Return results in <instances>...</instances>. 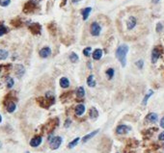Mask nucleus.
<instances>
[{"label":"nucleus","mask_w":164,"mask_h":153,"mask_svg":"<svg viewBox=\"0 0 164 153\" xmlns=\"http://www.w3.org/2000/svg\"><path fill=\"white\" fill-rule=\"evenodd\" d=\"M79 1H80V0H72V3H78Z\"/></svg>","instance_id":"nucleus-37"},{"label":"nucleus","mask_w":164,"mask_h":153,"mask_svg":"<svg viewBox=\"0 0 164 153\" xmlns=\"http://www.w3.org/2000/svg\"><path fill=\"white\" fill-rule=\"evenodd\" d=\"M34 9H35V3L33 1H30V2H28V3L25 4L24 12L25 13H30V12H32Z\"/></svg>","instance_id":"nucleus-15"},{"label":"nucleus","mask_w":164,"mask_h":153,"mask_svg":"<svg viewBox=\"0 0 164 153\" xmlns=\"http://www.w3.org/2000/svg\"><path fill=\"white\" fill-rule=\"evenodd\" d=\"M160 126L162 127V128H164V117L161 119V121H160Z\"/></svg>","instance_id":"nucleus-36"},{"label":"nucleus","mask_w":164,"mask_h":153,"mask_svg":"<svg viewBox=\"0 0 164 153\" xmlns=\"http://www.w3.org/2000/svg\"><path fill=\"white\" fill-rule=\"evenodd\" d=\"M162 29H163V25L160 23H157V25H156V32L157 33H159V32H161L162 31Z\"/></svg>","instance_id":"nucleus-33"},{"label":"nucleus","mask_w":164,"mask_h":153,"mask_svg":"<svg viewBox=\"0 0 164 153\" xmlns=\"http://www.w3.org/2000/svg\"><path fill=\"white\" fill-rule=\"evenodd\" d=\"M160 49L158 47H155L152 51V63L155 64L157 62V60L159 59L160 57Z\"/></svg>","instance_id":"nucleus-7"},{"label":"nucleus","mask_w":164,"mask_h":153,"mask_svg":"<svg viewBox=\"0 0 164 153\" xmlns=\"http://www.w3.org/2000/svg\"><path fill=\"white\" fill-rule=\"evenodd\" d=\"M0 147H1V142H0Z\"/></svg>","instance_id":"nucleus-41"},{"label":"nucleus","mask_w":164,"mask_h":153,"mask_svg":"<svg viewBox=\"0 0 164 153\" xmlns=\"http://www.w3.org/2000/svg\"><path fill=\"white\" fill-rule=\"evenodd\" d=\"M158 140H159V141H164V132L159 134V136H158Z\"/></svg>","instance_id":"nucleus-35"},{"label":"nucleus","mask_w":164,"mask_h":153,"mask_svg":"<svg viewBox=\"0 0 164 153\" xmlns=\"http://www.w3.org/2000/svg\"><path fill=\"white\" fill-rule=\"evenodd\" d=\"M79 140H80V138H75V139L72 142H70L69 145H68V147L70 149V148H74V146H76V144H78V142H79Z\"/></svg>","instance_id":"nucleus-25"},{"label":"nucleus","mask_w":164,"mask_h":153,"mask_svg":"<svg viewBox=\"0 0 164 153\" xmlns=\"http://www.w3.org/2000/svg\"><path fill=\"white\" fill-rule=\"evenodd\" d=\"M135 65H136V67L139 68V70H141V68H143V66H144V62L142 60H139V61H137V62L135 63Z\"/></svg>","instance_id":"nucleus-32"},{"label":"nucleus","mask_w":164,"mask_h":153,"mask_svg":"<svg viewBox=\"0 0 164 153\" xmlns=\"http://www.w3.org/2000/svg\"><path fill=\"white\" fill-rule=\"evenodd\" d=\"M11 0H0V6L2 7H7L10 4Z\"/></svg>","instance_id":"nucleus-31"},{"label":"nucleus","mask_w":164,"mask_h":153,"mask_svg":"<svg viewBox=\"0 0 164 153\" xmlns=\"http://www.w3.org/2000/svg\"><path fill=\"white\" fill-rule=\"evenodd\" d=\"M1 68H2V67H0V73H1Z\"/></svg>","instance_id":"nucleus-40"},{"label":"nucleus","mask_w":164,"mask_h":153,"mask_svg":"<svg viewBox=\"0 0 164 153\" xmlns=\"http://www.w3.org/2000/svg\"><path fill=\"white\" fill-rule=\"evenodd\" d=\"M9 56V53L7 50H4V49H0V60H5L7 59Z\"/></svg>","instance_id":"nucleus-23"},{"label":"nucleus","mask_w":164,"mask_h":153,"mask_svg":"<svg viewBox=\"0 0 164 153\" xmlns=\"http://www.w3.org/2000/svg\"><path fill=\"white\" fill-rule=\"evenodd\" d=\"M91 51H92V48L91 47H86L84 50H83V54H84L86 57H89L91 55Z\"/></svg>","instance_id":"nucleus-30"},{"label":"nucleus","mask_w":164,"mask_h":153,"mask_svg":"<svg viewBox=\"0 0 164 153\" xmlns=\"http://www.w3.org/2000/svg\"><path fill=\"white\" fill-rule=\"evenodd\" d=\"M98 132H100V129H97L96 131H93V132H91V133H89L88 135H86V136H84L83 137V139H82V142H86L87 141H89L90 139H92L93 137L96 136Z\"/></svg>","instance_id":"nucleus-14"},{"label":"nucleus","mask_w":164,"mask_h":153,"mask_svg":"<svg viewBox=\"0 0 164 153\" xmlns=\"http://www.w3.org/2000/svg\"><path fill=\"white\" fill-rule=\"evenodd\" d=\"M137 24V19H136L135 17H129L127 20V28L128 30H132L134 29V27Z\"/></svg>","instance_id":"nucleus-6"},{"label":"nucleus","mask_w":164,"mask_h":153,"mask_svg":"<svg viewBox=\"0 0 164 153\" xmlns=\"http://www.w3.org/2000/svg\"><path fill=\"white\" fill-rule=\"evenodd\" d=\"M25 73V68L22 65H17L16 66V74L19 78H21Z\"/></svg>","instance_id":"nucleus-10"},{"label":"nucleus","mask_w":164,"mask_h":153,"mask_svg":"<svg viewBox=\"0 0 164 153\" xmlns=\"http://www.w3.org/2000/svg\"><path fill=\"white\" fill-rule=\"evenodd\" d=\"M54 99L55 98H49L45 96V97H39L37 99V101L39 102L40 106H42V108L47 109L54 103Z\"/></svg>","instance_id":"nucleus-2"},{"label":"nucleus","mask_w":164,"mask_h":153,"mask_svg":"<svg viewBox=\"0 0 164 153\" xmlns=\"http://www.w3.org/2000/svg\"><path fill=\"white\" fill-rule=\"evenodd\" d=\"M78 56L76 53H74V52H72V53H70V62H72V63H76L77 61H78Z\"/></svg>","instance_id":"nucleus-27"},{"label":"nucleus","mask_w":164,"mask_h":153,"mask_svg":"<svg viewBox=\"0 0 164 153\" xmlns=\"http://www.w3.org/2000/svg\"><path fill=\"white\" fill-rule=\"evenodd\" d=\"M14 79H12L11 77L7 78V81H6V84H7V87L8 88H12L13 86H14Z\"/></svg>","instance_id":"nucleus-28"},{"label":"nucleus","mask_w":164,"mask_h":153,"mask_svg":"<svg viewBox=\"0 0 164 153\" xmlns=\"http://www.w3.org/2000/svg\"><path fill=\"white\" fill-rule=\"evenodd\" d=\"M89 117L93 119H97L98 117V112L97 109H96V108H91L90 111H89Z\"/></svg>","instance_id":"nucleus-18"},{"label":"nucleus","mask_w":164,"mask_h":153,"mask_svg":"<svg viewBox=\"0 0 164 153\" xmlns=\"http://www.w3.org/2000/svg\"><path fill=\"white\" fill-rule=\"evenodd\" d=\"M26 153H29V152H26Z\"/></svg>","instance_id":"nucleus-42"},{"label":"nucleus","mask_w":164,"mask_h":153,"mask_svg":"<svg viewBox=\"0 0 164 153\" xmlns=\"http://www.w3.org/2000/svg\"><path fill=\"white\" fill-rule=\"evenodd\" d=\"M50 54H51V49L47 46L42 48V49L40 50V56H41L42 58H47L48 56H50Z\"/></svg>","instance_id":"nucleus-11"},{"label":"nucleus","mask_w":164,"mask_h":153,"mask_svg":"<svg viewBox=\"0 0 164 153\" xmlns=\"http://www.w3.org/2000/svg\"><path fill=\"white\" fill-rule=\"evenodd\" d=\"M7 32H8V29H7L4 25H0V37L3 36L4 34H6Z\"/></svg>","instance_id":"nucleus-29"},{"label":"nucleus","mask_w":164,"mask_h":153,"mask_svg":"<svg viewBox=\"0 0 164 153\" xmlns=\"http://www.w3.org/2000/svg\"><path fill=\"white\" fill-rule=\"evenodd\" d=\"M76 95H77V97H79V98H83L84 97V95H85V90H84V88L83 87H79V88L76 90Z\"/></svg>","instance_id":"nucleus-22"},{"label":"nucleus","mask_w":164,"mask_h":153,"mask_svg":"<svg viewBox=\"0 0 164 153\" xmlns=\"http://www.w3.org/2000/svg\"><path fill=\"white\" fill-rule=\"evenodd\" d=\"M102 56V49H96L93 53V58L95 60H100Z\"/></svg>","instance_id":"nucleus-20"},{"label":"nucleus","mask_w":164,"mask_h":153,"mask_svg":"<svg viewBox=\"0 0 164 153\" xmlns=\"http://www.w3.org/2000/svg\"><path fill=\"white\" fill-rule=\"evenodd\" d=\"M130 127L127 125H125V124H121L116 128V133L119 135H123V134H127L130 131Z\"/></svg>","instance_id":"nucleus-5"},{"label":"nucleus","mask_w":164,"mask_h":153,"mask_svg":"<svg viewBox=\"0 0 164 153\" xmlns=\"http://www.w3.org/2000/svg\"><path fill=\"white\" fill-rule=\"evenodd\" d=\"M2 121V118H1V116H0V122Z\"/></svg>","instance_id":"nucleus-39"},{"label":"nucleus","mask_w":164,"mask_h":153,"mask_svg":"<svg viewBox=\"0 0 164 153\" xmlns=\"http://www.w3.org/2000/svg\"><path fill=\"white\" fill-rule=\"evenodd\" d=\"M48 142H49V146L51 149H57L59 148V146L62 144V138L57 136L53 138H48Z\"/></svg>","instance_id":"nucleus-3"},{"label":"nucleus","mask_w":164,"mask_h":153,"mask_svg":"<svg viewBox=\"0 0 164 153\" xmlns=\"http://www.w3.org/2000/svg\"><path fill=\"white\" fill-rule=\"evenodd\" d=\"M91 11H92V9H91L90 7H89V8H85V9L82 10L81 14H82V16H83V19L86 20V19H88V17H89Z\"/></svg>","instance_id":"nucleus-21"},{"label":"nucleus","mask_w":164,"mask_h":153,"mask_svg":"<svg viewBox=\"0 0 164 153\" xmlns=\"http://www.w3.org/2000/svg\"><path fill=\"white\" fill-rule=\"evenodd\" d=\"M100 32H102V26L98 22H93L90 26L91 35L94 36V37H98V36L100 35Z\"/></svg>","instance_id":"nucleus-4"},{"label":"nucleus","mask_w":164,"mask_h":153,"mask_svg":"<svg viewBox=\"0 0 164 153\" xmlns=\"http://www.w3.org/2000/svg\"><path fill=\"white\" fill-rule=\"evenodd\" d=\"M42 139L41 136H36L30 141V145H31L32 147H38L42 144Z\"/></svg>","instance_id":"nucleus-8"},{"label":"nucleus","mask_w":164,"mask_h":153,"mask_svg":"<svg viewBox=\"0 0 164 153\" xmlns=\"http://www.w3.org/2000/svg\"><path fill=\"white\" fill-rule=\"evenodd\" d=\"M70 122H72V121H70V119H66V121H65V127H66V128H68V127H70Z\"/></svg>","instance_id":"nucleus-34"},{"label":"nucleus","mask_w":164,"mask_h":153,"mask_svg":"<svg viewBox=\"0 0 164 153\" xmlns=\"http://www.w3.org/2000/svg\"><path fill=\"white\" fill-rule=\"evenodd\" d=\"M16 108H17V106L14 101H11L7 104V111H8L9 113H13V112L16 110Z\"/></svg>","instance_id":"nucleus-19"},{"label":"nucleus","mask_w":164,"mask_h":153,"mask_svg":"<svg viewBox=\"0 0 164 153\" xmlns=\"http://www.w3.org/2000/svg\"><path fill=\"white\" fill-rule=\"evenodd\" d=\"M128 52V47L125 44H121L116 50V57L122 64V67H125L127 64V54Z\"/></svg>","instance_id":"nucleus-1"},{"label":"nucleus","mask_w":164,"mask_h":153,"mask_svg":"<svg viewBox=\"0 0 164 153\" xmlns=\"http://www.w3.org/2000/svg\"><path fill=\"white\" fill-rule=\"evenodd\" d=\"M87 84H88V86L91 87V88H94V87L96 86V81H95V79H94V75L93 74H91L88 76V78H87Z\"/></svg>","instance_id":"nucleus-17"},{"label":"nucleus","mask_w":164,"mask_h":153,"mask_svg":"<svg viewBox=\"0 0 164 153\" xmlns=\"http://www.w3.org/2000/svg\"><path fill=\"white\" fill-rule=\"evenodd\" d=\"M153 2L155 4H156V3H158V2H159V0H153Z\"/></svg>","instance_id":"nucleus-38"},{"label":"nucleus","mask_w":164,"mask_h":153,"mask_svg":"<svg viewBox=\"0 0 164 153\" xmlns=\"http://www.w3.org/2000/svg\"><path fill=\"white\" fill-rule=\"evenodd\" d=\"M60 86L62 87V88H69V86H70V81H69V79L68 78H66V77H62L61 79H60Z\"/></svg>","instance_id":"nucleus-16"},{"label":"nucleus","mask_w":164,"mask_h":153,"mask_svg":"<svg viewBox=\"0 0 164 153\" xmlns=\"http://www.w3.org/2000/svg\"><path fill=\"white\" fill-rule=\"evenodd\" d=\"M74 112H75V115H76L77 117L82 116V115L85 113V106L83 105V104H78V105L75 107Z\"/></svg>","instance_id":"nucleus-13"},{"label":"nucleus","mask_w":164,"mask_h":153,"mask_svg":"<svg viewBox=\"0 0 164 153\" xmlns=\"http://www.w3.org/2000/svg\"><path fill=\"white\" fill-rule=\"evenodd\" d=\"M158 119V116L155 113H150L146 117V121L151 122V123H155Z\"/></svg>","instance_id":"nucleus-12"},{"label":"nucleus","mask_w":164,"mask_h":153,"mask_svg":"<svg viewBox=\"0 0 164 153\" xmlns=\"http://www.w3.org/2000/svg\"><path fill=\"white\" fill-rule=\"evenodd\" d=\"M153 91H152V90H150L148 91V93L146 94V96L145 97H144V99H143V102H142V104L143 105H146V104H147V102H148V99L151 97V96L153 95Z\"/></svg>","instance_id":"nucleus-24"},{"label":"nucleus","mask_w":164,"mask_h":153,"mask_svg":"<svg viewBox=\"0 0 164 153\" xmlns=\"http://www.w3.org/2000/svg\"><path fill=\"white\" fill-rule=\"evenodd\" d=\"M114 70L113 68H108V70L105 71V74H106L108 79H112L113 76H114Z\"/></svg>","instance_id":"nucleus-26"},{"label":"nucleus","mask_w":164,"mask_h":153,"mask_svg":"<svg viewBox=\"0 0 164 153\" xmlns=\"http://www.w3.org/2000/svg\"><path fill=\"white\" fill-rule=\"evenodd\" d=\"M29 29H30V31H31L33 34H35V35H37V34H40L41 33V25L40 24H38V23H33L31 24L29 26Z\"/></svg>","instance_id":"nucleus-9"}]
</instances>
